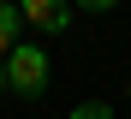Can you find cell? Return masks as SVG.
Here are the masks:
<instances>
[{"mask_svg": "<svg viewBox=\"0 0 131 119\" xmlns=\"http://www.w3.org/2000/svg\"><path fill=\"white\" fill-rule=\"evenodd\" d=\"M6 89L12 95H42L48 89V54H42V48H30V42H18L12 54H6Z\"/></svg>", "mask_w": 131, "mask_h": 119, "instance_id": "cell-1", "label": "cell"}, {"mask_svg": "<svg viewBox=\"0 0 131 119\" xmlns=\"http://www.w3.org/2000/svg\"><path fill=\"white\" fill-rule=\"evenodd\" d=\"M24 24H36L42 36H60V30H72V6H60V0H24Z\"/></svg>", "mask_w": 131, "mask_h": 119, "instance_id": "cell-2", "label": "cell"}, {"mask_svg": "<svg viewBox=\"0 0 131 119\" xmlns=\"http://www.w3.org/2000/svg\"><path fill=\"white\" fill-rule=\"evenodd\" d=\"M18 18H24V12H18L12 0H0V60L18 48Z\"/></svg>", "mask_w": 131, "mask_h": 119, "instance_id": "cell-3", "label": "cell"}, {"mask_svg": "<svg viewBox=\"0 0 131 119\" xmlns=\"http://www.w3.org/2000/svg\"><path fill=\"white\" fill-rule=\"evenodd\" d=\"M72 119H113V107H107V101H78Z\"/></svg>", "mask_w": 131, "mask_h": 119, "instance_id": "cell-4", "label": "cell"}, {"mask_svg": "<svg viewBox=\"0 0 131 119\" xmlns=\"http://www.w3.org/2000/svg\"><path fill=\"white\" fill-rule=\"evenodd\" d=\"M0 95H6V60H0Z\"/></svg>", "mask_w": 131, "mask_h": 119, "instance_id": "cell-5", "label": "cell"}, {"mask_svg": "<svg viewBox=\"0 0 131 119\" xmlns=\"http://www.w3.org/2000/svg\"><path fill=\"white\" fill-rule=\"evenodd\" d=\"M125 95H131V89H125Z\"/></svg>", "mask_w": 131, "mask_h": 119, "instance_id": "cell-6", "label": "cell"}]
</instances>
